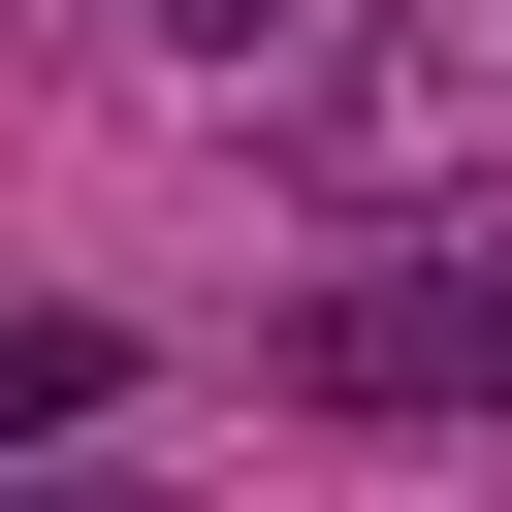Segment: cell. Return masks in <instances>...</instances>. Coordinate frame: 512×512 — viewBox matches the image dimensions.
I'll return each mask as SVG.
<instances>
[{"instance_id":"1","label":"cell","mask_w":512,"mask_h":512,"mask_svg":"<svg viewBox=\"0 0 512 512\" xmlns=\"http://www.w3.org/2000/svg\"><path fill=\"white\" fill-rule=\"evenodd\" d=\"M288 192H320V224L512 192V0H320V32H288Z\"/></svg>"},{"instance_id":"2","label":"cell","mask_w":512,"mask_h":512,"mask_svg":"<svg viewBox=\"0 0 512 512\" xmlns=\"http://www.w3.org/2000/svg\"><path fill=\"white\" fill-rule=\"evenodd\" d=\"M288 416H352V448H448V416H512V192H448V224L320 256V288H288Z\"/></svg>"},{"instance_id":"3","label":"cell","mask_w":512,"mask_h":512,"mask_svg":"<svg viewBox=\"0 0 512 512\" xmlns=\"http://www.w3.org/2000/svg\"><path fill=\"white\" fill-rule=\"evenodd\" d=\"M128 32H192V64H256V32H288V0H128Z\"/></svg>"}]
</instances>
